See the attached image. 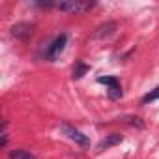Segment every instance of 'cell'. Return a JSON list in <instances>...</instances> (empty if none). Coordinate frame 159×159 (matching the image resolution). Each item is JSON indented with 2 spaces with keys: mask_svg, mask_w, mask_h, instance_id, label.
<instances>
[{
  "mask_svg": "<svg viewBox=\"0 0 159 159\" xmlns=\"http://www.w3.org/2000/svg\"><path fill=\"white\" fill-rule=\"evenodd\" d=\"M52 8L64 13H86L94 8V2H83V0H62V2H52Z\"/></svg>",
  "mask_w": 159,
  "mask_h": 159,
  "instance_id": "6da1fadb",
  "label": "cell"
},
{
  "mask_svg": "<svg viewBox=\"0 0 159 159\" xmlns=\"http://www.w3.org/2000/svg\"><path fill=\"white\" fill-rule=\"evenodd\" d=\"M62 131H64V135H66L69 140H73L75 144H79V146H90L88 137H86L83 131H79L77 127H73V125H69V124H62Z\"/></svg>",
  "mask_w": 159,
  "mask_h": 159,
  "instance_id": "7a4b0ae2",
  "label": "cell"
},
{
  "mask_svg": "<svg viewBox=\"0 0 159 159\" xmlns=\"http://www.w3.org/2000/svg\"><path fill=\"white\" fill-rule=\"evenodd\" d=\"M66 43H67V36H66V34H60V36L49 45V49H47V58H49V60H54V58L64 51Z\"/></svg>",
  "mask_w": 159,
  "mask_h": 159,
  "instance_id": "3957f363",
  "label": "cell"
},
{
  "mask_svg": "<svg viewBox=\"0 0 159 159\" xmlns=\"http://www.w3.org/2000/svg\"><path fill=\"white\" fill-rule=\"evenodd\" d=\"M32 30H34V26L30 23H17L15 26H11V36H15L19 39H26L32 36Z\"/></svg>",
  "mask_w": 159,
  "mask_h": 159,
  "instance_id": "277c9868",
  "label": "cell"
},
{
  "mask_svg": "<svg viewBox=\"0 0 159 159\" xmlns=\"http://www.w3.org/2000/svg\"><path fill=\"white\" fill-rule=\"evenodd\" d=\"M116 23H105V25H101L99 28H98V32H96V38H109V36H112L114 32H116Z\"/></svg>",
  "mask_w": 159,
  "mask_h": 159,
  "instance_id": "5b68a950",
  "label": "cell"
},
{
  "mask_svg": "<svg viewBox=\"0 0 159 159\" xmlns=\"http://www.w3.org/2000/svg\"><path fill=\"white\" fill-rule=\"evenodd\" d=\"M120 142H122V135L112 133V135H109L107 139H103V140L99 142L98 150H107V148H111V146H114V144H120Z\"/></svg>",
  "mask_w": 159,
  "mask_h": 159,
  "instance_id": "8992f818",
  "label": "cell"
},
{
  "mask_svg": "<svg viewBox=\"0 0 159 159\" xmlns=\"http://www.w3.org/2000/svg\"><path fill=\"white\" fill-rule=\"evenodd\" d=\"M10 159H34V155L26 150H13L10 153Z\"/></svg>",
  "mask_w": 159,
  "mask_h": 159,
  "instance_id": "52a82bcc",
  "label": "cell"
},
{
  "mask_svg": "<svg viewBox=\"0 0 159 159\" xmlns=\"http://www.w3.org/2000/svg\"><path fill=\"white\" fill-rule=\"evenodd\" d=\"M86 71H88V66H84L83 62H79V64H77V67L73 69V79H81Z\"/></svg>",
  "mask_w": 159,
  "mask_h": 159,
  "instance_id": "ba28073f",
  "label": "cell"
},
{
  "mask_svg": "<svg viewBox=\"0 0 159 159\" xmlns=\"http://www.w3.org/2000/svg\"><path fill=\"white\" fill-rule=\"evenodd\" d=\"M98 83L107 84L109 88H111V86H118V84H120V83H118V79H114V77H99V79H98Z\"/></svg>",
  "mask_w": 159,
  "mask_h": 159,
  "instance_id": "9c48e42d",
  "label": "cell"
},
{
  "mask_svg": "<svg viewBox=\"0 0 159 159\" xmlns=\"http://www.w3.org/2000/svg\"><path fill=\"white\" fill-rule=\"evenodd\" d=\"M109 98L111 99H120L122 98V86L118 84V86H111L109 88Z\"/></svg>",
  "mask_w": 159,
  "mask_h": 159,
  "instance_id": "30bf717a",
  "label": "cell"
},
{
  "mask_svg": "<svg viewBox=\"0 0 159 159\" xmlns=\"http://www.w3.org/2000/svg\"><path fill=\"white\" fill-rule=\"evenodd\" d=\"M153 99H159V86H157L155 90L148 92V94L142 98V103H150V101H153Z\"/></svg>",
  "mask_w": 159,
  "mask_h": 159,
  "instance_id": "8fae6325",
  "label": "cell"
}]
</instances>
